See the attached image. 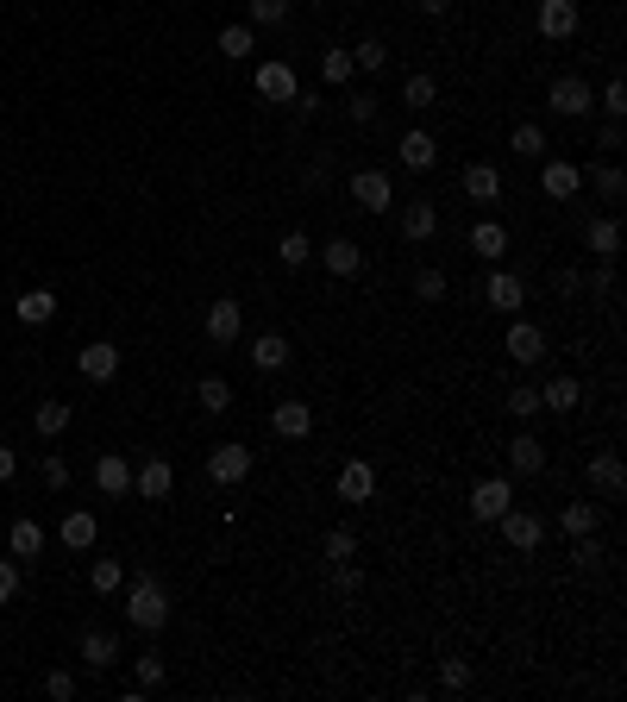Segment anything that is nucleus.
Returning a JSON list of instances; mask_svg holds the SVG:
<instances>
[{
    "label": "nucleus",
    "mask_w": 627,
    "mask_h": 702,
    "mask_svg": "<svg viewBox=\"0 0 627 702\" xmlns=\"http://www.w3.org/2000/svg\"><path fill=\"white\" fill-rule=\"evenodd\" d=\"M126 621L138 627V634H157V627L170 621V590L157 577H138L132 590H126Z\"/></svg>",
    "instance_id": "obj_1"
},
{
    "label": "nucleus",
    "mask_w": 627,
    "mask_h": 702,
    "mask_svg": "<svg viewBox=\"0 0 627 702\" xmlns=\"http://www.w3.org/2000/svg\"><path fill=\"white\" fill-rule=\"evenodd\" d=\"M546 107L559 113V120H584V113L596 107V95H590V82H584V76H559V82L546 88Z\"/></svg>",
    "instance_id": "obj_2"
},
{
    "label": "nucleus",
    "mask_w": 627,
    "mask_h": 702,
    "mask_svg": "<svg viewBox=\"0 0 627 702\" xmlns=\"http://www.w3.org/2000/svg\"><path fill=\"white\" fill-rule=\"evenodd\" d=\"M496 527H502V540L515 546V552H533V546L546 540V521H540V514H527V508H515V502L496 514Z\"/></svg>",
    "instance_id": "obj_3"
},
{
    "label": "nucleus",
    "mask_w": 627,
    "mask_h": 702,
    "mask_svg": "<svg viewBox=\"0 0 627 702\" xmlns=\"http://www.w3.org/2000/svg\"><path fill=\"white\" fill-rule=\"evenodd\" d=\"M258 95L264 101H295V88H301V76H295V63H283V57H270V63H258Z\"/></svg>",
    "instance_id": "obj_4"
},
{
    "label": "nucleus",
    "mask_w": 627,
    "mask_h": 702,
    "mask_svg": "<svg viewBox=\"0 0 627 702\" xmlns=\"http://www.w3.org/2000/svg\"><path fill=\"white\" fill-rule=\"evenodd\" d=\"M76 370H82L88 383H113V377H120V345H107V339L82 345V351H76Z\"/></svg>",
    "instance_id": "obj_5"
},
{
    "label": "nucleus",
    "mask_w": 627,
    "mask_h": 702,
    "mask_svg": "<svg viewBox=\"0 0 627 702\" xmlns=\"http://www.w3.org/2000/svg\"><path fill=\"white\" fill-rule=\"evenodd\" d=\"M207 339L214 345H239V326H245V314H239V301L232 295H220V301H207Z\"/></svg>",
    "instance_id": "obj_6"
},
{
    "label": "nucleus",
    "mask_w": 627,
    "mask_h": 702,
    "mask_svg": "<svg viewBox=\"0 0 627 702\" xmlns=\"http://www.w3.org/2000/svg\"><path fill=\"white\" fill-rule=\"evenodd\" d=\"M483 301H490L496 314H521L527 283H521V276H508V270H490V276H483Z\"/></svg>",
    "instance_id": "obj_7"
},
{
    "label": "nucleus",
    "mask_w": 627,
    "mask_h": 702,
    "mask_svg": "<svg viewBox=\"0 0 627 702\" xmlns=\"http://www.w3.org/2000/svg\"><path fill=\"white\" fill-rule=\"evenodd\" d=\"M352 201L364 207V214H389L396 189H389V176H383V170H358V176H352Z\"/></svg>",
    "instance_id": "obj_8"
},
{
    "label": "nucleus",
    "mask_w": 627,
    "mask_h": 702,
    "mask_svg": "<svg viewBox=\"0 0 627 702\" xmlns=\"http://www.w3.org/2000/svg\"><path fill=\"white\" fill-rule=\"evenodd\" d=\"M540 189H546L552 201H571L577 189H584V170H577V163H565V157H546V163H540Z\"/></svg>",
    "instance_id": "obj_9"
},
{
    "label": "nucleus",
    "mask_w": 627,
    "mask_h": 702,
    "mask_svg": "<svg viewBox=\"0 0 627 702\" xmlns=\"http://www.w3.org/2000/svg\"><path fill=\"white\" fill-rule=\"evenodd\" d=\"M207 477H214V483H245L251 477V452L245 446H214V452H207Z\"/></svg>",
    "instance_id": "obj_10"
},
{
    "label": "nucleus",
    "mask_w": 627,
    "mask_h": 702,
    "mask_svg": "<svg viewBox=\"0 0 627 702\" xmlns=\"http://www.w3.org/2000/svg\"><path fill=\"white\" fill-rule=\"evenodd\" d=\"M508 358H515L521 370H533V364L546 358V333L533 320H515V326H508Z\"/></svg>",
    "instance_id": "obj_11"
},
{
    "label": "nucleus",
    "mask_w": 627,
    "mask_h": 702,
    "mask_svg": "<svg viewBox=\"0 0 627 702\" xmlns=\"http://www.w3.org/2000/svg\"><path fill=\"white\" fill-rule=\"evenodd\" d=\"M132 489H138V496H145V502H164L170 489H176V471H170V458H145V464H138V471H132Z\"/></svg>",
    "instance_id": "obj_12"
},
{
    "label": "nucleus",
    "mask_w": 627,
    "mask_h": 702,
    "mask_svg": "<svg viewBox=\"0 0 627 702\" xmlns=\"http://www.w3.org/2000/svg\"><path fill=\"white\" fill-rule=\"evenodd\" d=\"M377 496V471H370V458H345L339 464V502H370Z\"/></svg>",
    "instance_id": "obj_13"
},
{
    "label": "nucleus",
    "mask_w": 627,
    "mask_h": 702,
    "mask_svg": "<svg viewBox=\"0 0 627 702\" xmlns=\"http://www.w3.org/2000/svg\"><path fill=\"white\" fill-rule=\"evenodd\" d=\"M508 502H515V483H508V477H483L471 489V514H477V521H496Z\"/></svg>",
    "instance_id": "obj_14"
},
{
    "label": "nucleus",
    "mask_w": 627,
    "mask_h": 702,
    "mask_svg": "<svg viewBox=\"0 0 627 702\" xmlns=\"http://www.w3.org/2000/svg\"><path fill=\"white\" fill-rule=\"evenodd\" d=\"M402 170H414V176H427L433 170V163H439V138L433 132H421V126H414V132H402Z\"/></svg>",
    "instance_id": "obj_15"
},
{
    "label": "nucleus",
    "mask_w": 627,
    "mask_h": 702,
    "mask_svg": "<svg viewBox=\"0 0 627 702\" xmlns=\"http://www.w3.org/2000/svg\"><path fill=\"white\" fill-rule=\"evenodd\" d=\"M314 257H320V264H327L333 276H358V270H364V245H358V239H345V232H339V239H327Z\"/></svg>",
    "instance_id": "obj_16"
},
{
    "label": "nucleus",
    "mask_w": 627,
    "mask_h": 702,
    "mask_svg": "<svg viewBox=\"0 0 627 702\" xmlns=\"http://www.w3.org/2000/svg\"><path fill=\"white\" fill-rule=\"evenodd\" d=\"M590 489H596V496H621V489H627V464L615 458V452H590Z\"/></svg>",
    "instance_id": "obj_17"
},
{
    "label": "nucleus",
    "mask_w": 627,
    "mask_h": 702,
    "mask_svg": "<svg viewBox=\"0 0 627 702\" xmlns=\"http://www.w3.org/2000/svg\"><path fill=\"white\" fill-rule=\"evenodd\" d=\"M270 427H276V439H308L314 433V408L308 402H276L270 408Z\"/></svg>",
    "instance_id": "obj_18"
},
{
    "label": "nucleus",
    "mask_w": 627,
    "mask_h": 702,
    "mask_svg": "<svg viewBox=\"0 0 627 702\" xmlns=\"http://www.w3.org/2000/svg\"><path fill=\"white\" fill-rule=\"evenodd\" d=\"M577 32V0H540V38L565 44Z\"/></svg>",
    "instance_id": "obj_19"
},
{
    "label": "nucleus",
    "mask_w": 627,
    "mask_h": 702,
    "mask_svg": "<svg viewBox=\"0 0 627 702\" xmlns=\"http://www.w3.org/2000/svg\"><path fill=\"white\" fill-rule=\"evenodd\" d=\"M508 471H515V477H540L546 471V446L533 433H515V439H508Z\"/></svg>",
    "instance_id": "obj_20"
},
{
    "label": "nucleus",
    "mask_w": 627,
    "mask_h": 702,
    "mask_svg": "<svg viewBox=\"0 0 627 702\" xmlns=\"http://www.w3.org/2000/svg\"><path fill=\"white\" fill-rule=\"evenodd\" d=\"M433 232H439V207H433V201H408V207H402V239H408V245H427Z\"/></svg>",
    "instance_id": "obj_21"
},
{
    "label": "nucleus",
    "mask_w": 627,
    "mask_h": 702,
    "mask_svg": "<svg viewBox=\"0 0 627 702\" xmlns=\"http://www.w3.org/2000/svg\"><path fill=\"white\" fill-rule=\"evenodd\" d=\"M464 195L483 201V207L502 201V170H496V163H464Z\"/></svg>",
    "instance_id": "obj_22"
},
{
    "label": "nucleus",
    "mask_w": 627,
    "mask_h": 702,
    "mask_svg": "<svg viewBox=\"0 0 627 702\" xmlns=\"http://www.w3.org/2000/svg\"><path fill=\"white\" fill-rule=\"evenodd\" d=\"M95 533H101L95 514H88V508H69V514H63V527H57V540H63L69 552H88V546H95Z\"/></svg>",
    "instance_id": "obj_23"
},
{
    "label": "nucleus",
    "mask_w": 627,
    "mask_h": 702,
    "mask_svg": "<svg viewBox=\"0 0 627 702\" xmlns=\"http://www.w3.org/2000/svg\"><path fill=\"white\" fill-rule=\"evenodd\" d=\"M95 483H101V496H132V464H126L120 452H107V458L95 464Z\"/></svg>",
    "instance_id": "obj_24"
},
{
    "label": "nucleus",
    "mask_w": 627,
    "mask_h": 702,
    "mask_svg": "<svg viewBox=\"0 0 627 702\" xmlns=\"http://www.w3.org/2000/svg\"><path fill=\"white\" fill-rule=\"evenodd\" d=\"M251 364H258L264 377H270V370H289V339L283 333H258V339H251Z\"/></svg>",
    "instance_id": "obj_25"
},
{
    "label": "nucleus",
    "mask_w": 627,
    "mask_h": 702,
    "mask_svg": "<svg viewBox=\"0 0 627 702\" xmlns=\"http://www.w3.org/2000/svg\"><path fill=\"white\" fill-rule=\"evenodd\" d=\"M471 251L483 257V264L508 257V232H502V220H477V226H471Z\"/></svg>",
    "instance_id": "obj_26"
},
{
    "label": "nucleus",
    "mask_w": 627,
    "mask_h": 702,
    "mask_svg": "<svg viewBox=\"0 0 627 702\" xmlns=\"http://www.w3.org/2000/svg\"><path fill=\"white\" fill-rule=\"evenodd\" d=\"M584 245L596 251V264H615V251H621V226H615V220H590V226H584Z\"/></svg>",
    "instance_id": "obj_27"
},
{
    "label": "nucleus",
    "mask_w": 627,
    "mask_h": 702,
    "mask_svg": "<svg viewBox=\"0 0 627 702\" xmlns=\"http://www.w3.org/2000/svg\"><path fill=\"white\" fill-rule=\"evenodd\" d=\"M13 314L26 320V326H44V320H57V295L51 289H26V295L13 301Z\"/></svg>",
    "instance_id": "obj_28"
},
{
    "label": "nucleus",
    "mask_w": 627,
    "mask_h": 702,
    "mask_svg": "<svg viewBox=\"0 0 627 702\" xmlns=\"http://www.w3.org/2000/svg\"><path fill=\"white\" fill-rule=\"evenodd\" d=\"M577 402H584V383H577V377H552L540 389V408H552V414H571Z\"/></svg>",
    "instance_id": "obj_29"
},
{
    "label": "nucleus",
    "mask_w": 627,
    "mask_h": 702,
    "mask_svg": "<svg viewBox=\"0 0 627 702\" xmlns=\"http://www.w3.org/2000/svg\"><path fill=\"white\" fill-rule=\"evenodd\" d=\"M220 57H232V63H245L251 51H258V26H220Z\"/></svg>",
    "instance_id": "obj_30"
},
{
    "label": "nucleus",
    "mask_w": 627,
    "mask_h": 702,
    "mask_svg": "<svg viewBox=\"0 0 627 702\" xmlns=\"http://www.w3.org/2000/svg\"><path fill=\"white\" fill-rule=\"evenodd\" d=\"M559 527L571 533V540H584V533H596V527H602V508H596V502H565Z\"/></svg>",
    "instance_id": "obj_31"
},
{
    "label": "nucleus",
    "mask_w": 627,
    "mask_h": 702,
    "mask_svg": "<svg viewBox=\"0 0 627 702\" xmlns=\"http://www.w3.org/2000/svg\"><path fill=\"white\" fill-rule=\"evenodd\" d=\"M7 552H13V558H38V552H44V527H38V521H13V527H7Z\"/></svg>",
    "instance_id": "obj_32"
},
{
    "label": "nucleus",
    "mask_w": 627,
    "mask_h": 702,
    "mask_svg": "<svg viewBox=\"0 0 627 702\" xmlns=\"http://www.w3.org/2000/svg\"><path fill=\"white\" fill-rule=\"evenodd\" d=\"M82 659L95 665V671H107L113 659H120V640H113V634H101V627H88V634H82Z\"/></svg>",
    "instance_id": "obj_33"
},
{
    "label": "nucleus",
    "mask_w": 627,
    "mask_h": 702,
    "mask_svg": "<svg viewBox=\"0 0 627 702\" xmlns=\"http://www.w3.org/2000/svg\"><path fill=\"white\" fill-rule=\"evenodd\" d=\"M195 402H201V414H226L232 408V383L226 377H201L195 383Z\"/></svg>",
    "instance_id": "obj_34"
},
{
    "label": "nucleus",
    "mask_w": 627,
    "mask_h": 702,
    "mask_svg": "<svg viewBox=\"0 0 627 702\" xmlns=\"http://www.w3.org/2000/svg\"><path fill=\"white\" fill-rule=\"evenodd\" d=\"M402 107H414V113L439 107V82H433V76H408V82H402Z\"/></svg>",
    "instance_id": "obj_35"
},
{
    "label": "nucleus",
    "mask_w": 627,
    "mask_h": 702,
    "mask_svg": "<svg viewBox=\"0 0 627 702\" xmlns=\"http://www.w3.org/2000/svg\"><path fill=\"white\" fill-rule=\"evenodd\" d=\"M32 427H38V439H57L69 427V402H38L32 408Z\"/></svg>",
    "instance_id": "obj_36"
},
{
    "label": "nucleus",
    "mask_w": 627,
    "mask_h": 702,
    "mask_svg": "<svg viewBox=\"0 0 627 702\" xmlns=\"http://www.w3.org/2000/svg\"><path fill=\"white\" fill-rule=\"evenodd\" d=\"M439 690H471V659H458V652H446V659H439Z\"/></svg>",
    "instance_id": "obj_37"
},
{
    "label": "nucleus",
    "mask_w": 627,
    "mask_h": 702,
    "mask_svg": "<svg viewBox=\"0 0 627 702\" xmlns=\"http://www.w3.org/2000/svg\"><path fill=\"white\" fill-rule=\"evenodd\" d=\"M88 583H95V596H113L126 583V571H120V558H95V565H88Z\"/></svg>",
    "instance_id": "obj_38"
},
{
    "label": "nucleus",
    "mask_w": 627,
    "mask_h": 702,
    "mask_svg": "<svg viewBox=\"0 0 627 702\" xmlns=\"http://www.w3.org/2000/svg\"><path fill=\"white\" fill-rule=\"evenodd\" d=\"M590 182H596V195H602V201H621V195H627L621 163H596V176H590Z\"/></svg>",
    "instance_id": "obj_39"
},
{
    "label": "nucleus",
    "mask_w": 627,
    "mask_h": 702,
    "mask_svg": "<svg viewBox=\"0 0 627 702\" xmlns=\"http://www.w3.org/2000/svg\"><path fill=\"white\" fill-rule=\"evenodd\" d=\"M276 257H283L289 270H301V264L314 257V239H308V232H283V245H276Z\"/></svg>",
    "instance_id": "obj_40"
},
{
    "label": "nucleus",
    "mask_w": 627,
    "mask_h": 702,
    "mask_svg": "<svg viewBox=\"0 0 627 702\" xmlns=\"http://www.w3.org/2000/svg\"><path fill=\"white\" fill-rule=\"evenodd\" d=\"M320 76H327L333 88H345V82H352V76H358V63H352V51H327V57H320Z\"/></svg>",
    "instance_id": "obj_41"
},
{
    "label": "nucleus",
    "mask_w": 627,
    "mask_h": 702,
    "mask_svg": "<svg viewBox=\"0 0 627 702\" xmlns=\"http://www.w3.org/2000/svg\"><path fill=\"white\" fill-rule=\"evenodd\" d=\"M352 63H358V69H370V76H377V69L389 63V44H383V38H364V44H352Z\"/></svg>",
    "instance_id": "obj_42"
},
{
    "label": "nucleus",
    "mask_w": 627,
    "mask_h": 702,
    "mask_svg": "<svg viewBox=\"0 0 627 702\" xmlns=\"http://www.w3.org/2000/svg\"><path fill=\"white\" fill-rule=\"evenodd\" d=\"M508 414H515V420H533V414H540V389H533V383H515V389H508Z\"/></svg>",
    "instance_id": "obj_43"
},
{
    "label": "nucleus",
    "mask_w": 627,
    "mask_h": 702,
    "mask_svg": "<svg viewBox=\"0 0 627 702\" xmlns=\"http://www.w3.org/2000/svg\"><path fill=\"white\" fill-rule=\"evenodd\" d=\"M508 145H515V157H546V151H552L540 126H515V138H508Z\"/></svg>",
    "instance_id": "obj_44"
},
{
    "label": "nucleus",
    "mask_w": 627,
    "mask_h": 702,
    "mask_svg": "<svg viewBox=\"0 0 627 702\" xmlns=\"http://www.w3.org/2000/svg\"><path fill=\"white\" fill-rule=\"evenodd\" d=\"M596 107L609 113V120H621V113H627V82H621V76H609V82H602V95H596Z\"/></svg>",
    "instance_id": "obj_45"
},
{
    "label": "nucleus",
    "mask_w": 627,
    "mask_h": 702,
    "mask_svg": "<svg viewBox=\"0 0 627 702\" xmlns=\"http://www.w3.org/2000/svg\"><path fill=\"white\" fill-rule=\"evenodd\" d=\"M327 558H333V565L358 558V533H352V527H333V533H327Z\"/></svg>",
    "instance_id": "obj_46"
},
{
    "label": "nucleus",
    "mask_w": 627,
    "mask_h": 702,
    "mask_svg": "<svg viewBox=\"0 0 627 702\" xmlns=\"http://www.w3.org/2000/svg\"><path fill=\"white\" fill-rule=\"evenodd\" d=\"M164 677H170V671H164V659H157V652H138V684H132V690H157Z\"/></svg>",
    "instance_id": "obj_47"
},
{
    "label": "nucleus",
    "mask_w": 627,
    "mask_h": 702,
    "mask_svg": "<svg viewBox=\"0 0 627 702\" xmlns=\"http://www.w3.org/2000/svg\"><path fill=\"white\" fill-rule=\"evenodd\" d=\"M289 0H251V26H283Z\"/></svg>",
    "instance_id": "obj_48"
},
{
    "label": "nucleus",
    "mask_w": 627,
    "mask_h": 702,
    "mask_svg": "<svg viewBox=\"0 0 627 702\" xmlns=\"http://www.w3.org/2000/svg\"><path fill=\"white\" fill-rule=\"evenodd\" d=\"M414 295H421V301H446V270H421V276H414Z\"/></svg>",
    "instance_id": "obj_49"
},
{
    "label": "nucleus",
    "mask_w": 627,
    "mask_h": 702,
    "mask_svg": "<svg viewBox=\"0 0 627 702\" xmlns=\"http://www.w3.org/2000/svg\"><path fill=\"white\" fill-rule=\"evenodd\" d=\"M333 590H339V596H358V590H364V571L352 565V558H345V565H333Z\"/></svg>",
    "instance_id": "obj_50"
},
{
    "label": "nucleus",
    "mask_w": 627,
    "mask_h": 702,
    "mask_svg": "<svg viewBox=\"0 0 627 702\" xmlns=\"http://www.w3.org/2000/svg\"><path fill=\"white\" fill-rule=\"evenodd\" d=\"M571 565H577V571H584V577H590V571H602V552H596V533H584V540H577V552H571Z\"/></svg>",
    "instance_id": "obj_51"
},
{
    "label": "nucleus",
    "mask_w": 627,
    "mask_h": 702,
    "mask_svg": "<svg viewBox=\"0 0 627 702\" xmlns=\"http://www.w3.org/2000/svg\"><path fill=\"white\" fill-rule=\"evenodd\" d=\"M44 696H51V702H69V696H76V677H69V671H51V677H44Z\"/></svg>",
    "instance_id": "obj_52"
},
{
    "label": "nucleus",
    "mask_w": 627,
    "mask_h": 702,
    "mask_svg": "<svg viewBox=\"0 0 627 702\" xmlns=\"http://www.w3.org/2000/svg\"><path fill=\"white\" fill-rule=\"evenodd\" d=\"M19 596V558H0V602Z\"/></svg>",
    "instance_id": "obj_53"
},
{
    "label": "nucleus",
    "mask_w": 627,
    "mask_h": 702,
    "mask_svg": "<svg viewBox=\"0 0 627 702\" xmlns=\"http://www.w3.org/2000/svg\"><path fill=\"white\" fill-rule=\"evenodd\" d=\"M345 113H352L358 126H370V120H377V95H352V101H345Z\"/></svg>",
    "instance_id": "obj_54"
},
{
    "label": "nucleus",
    "mask_w": 627,
    "mask_h": 702,
    "mask_svg": "<svg viewBox=\"0 0 627 702\" xmlns=\"http://www.w3.org/2000/svg\"><path fill=\"white\" fill-rule=\"evenodd\" d=\"M552 289H559V295H584V276L565 264V270H552Z\"/></svg>",
    "instance_id": "obj_55"
},
{
    "label": "nucleus",
    "mask_w": 627,
    "mask_h": 702,
    "mask_svg": "<svg viewBox=\"0 0 627 702\" xmlns=\"http://www.w3.org/2000/svg\"><path fill=\"white\" fill-rule=\"evenodd\" d=\"M44 489H69V464L63 458H44Z\"/></svg>",
    "instance_id": "obj_56"
},
{
    "label": "nucleus",
    "mask_w": 627,
    "mask_h": 702,
    "mask_svg": "<svg viewBox=\"0 0 627 702\" xmlns=\"http://www.w3.org/2000/svg\"><path fill=\"white\" fill-rule=\"evenodd\" d=\"M308 113H320V95L314 88H295V120H308Z\"/></svg>",
    "instance_id": "obj_57"
},
{
    "label": "nucleus",
    "mask_w": 627,
    "mask_h": 702,
    "mask_svg": "<svg viewBox=\"0 0 627 702\" xmlns=\"http://www.w3.org/2000/svg\"><path fill=\"white\" fill-rule=\"evenodd\" d=\"M596 145H602V151H621V120L602 126V132H596Z\"/></svg>",
    "instance_id": "obj_58"
},
{
    "label": "nucleus",
    "mask_w": 627,
    "mask_h": 702,
    "mask_svg": "<svg viewBox=\"0 0 627 702\" xmlns=\"http://www.w3.org/2000/svg\"><path fill=\"white\" fill-rule=\"evenodd\" d=\"M596 295H602V301H615V270H609V264L596 270Z\"/></svg>",
    "instance_id": "obj_59"
},
{
    "label": "nucleus",
    "mask_w": 627,
    "mask_h": 702,
    "mask_svg": "<svg viewBox=\"0 0 627 702\" xmlns=\"http://www.w3.org/2000/svg\"><path fill=\"white\" fill-rule=\"evenodd\" d=\"M414 7H421L427 19H446V13H452V0H414Z\"/></svg>",
    "instance_id": "obj_60"
},
{
    "label": "nucleus",
    "mask_w": 627,
    "mask_h": 702,
    "mask_svg": "<svg viewBox=\"0 0 627 702\" xmlns=\"http://www.w3.org/2000/svg\"><path fill=\"white\" fill-rule=\"evenodd\" d=\"M13 471H19V458H13V446H0V483H7Z\"/></svg>",
    "instance_id": "obj_61"
}]
</instances>
